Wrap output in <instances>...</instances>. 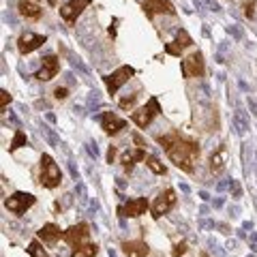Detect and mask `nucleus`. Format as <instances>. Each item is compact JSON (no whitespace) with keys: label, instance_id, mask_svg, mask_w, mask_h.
I'll use <instances>...</instances> for the list:
<instances>
[{"label":"nucleus","instance_id":"nucleus-2","mask_svg":"<svg viewBox=\"0 0 257 257\" xmlns=\"http://www.w3.org/2000/svg\"><path fill=\"white\" fill-rule=\"evenodd\" d=\"M62 180V174H60V167L56 165V161L50 155H43L41 157V184L47 189H56Z\"/></svg>","mask_w":257,"mask_h":257},{"label":"nucleus","instance_id":"nucleus-6","mask_svg":"<svg viewBox=\"0 0 257 257\" xmlns=\"http://www.w3.org/2000/svg\"><path fill=\"white\" fill-rule=\"evenodd\" d=\"M133 75H135V69H133V67H128V64H124V67H120V69L114 71L111 75H107V77H105V84H107L109 94H116V92H118V88H120V86H124Z\"/></svg>","mask_w":257,"mask_h":257},{"label":"nucleus","instance_id":"nucleus-25","mask_svg":"<svg viewBox=\"0 0 257 257\" xmlns=\"http://www.w3.org/2000/svg\"><path fill=\"white\" fill-rule=\"evenodd\" d=\"M135 99H138V94H131V96H126V99H122V101H120V107H122V109L131 107L133 103H135Z\"/></svg>","mask_w":257,"mask_h":257},{"label":"nucleus","instance_id":"nucleus-5","mask_svg":"<svg viewBox=\"0 0 257 257\" xmlns=\"http://www.w3.org/2000/svg\"><path fill=\"white\" fill-rule=\"evenodd\" d=\"M176 206V191L174 189H165L163 193H159V197L152 204V216L161 219L163 214H167Z\"/></svg>","mask_w":257,"mask_h":257},{"label":"nucleus","instance_id":"nucleus-14","mask_svg":"<svg viewBox=\"0 0 257 257\" xmlns=\"http://www.w3.org/2000/svg\"><path fill=\"white\" fill-rule=\"evenodd\" d=\"M101 126L107 135H116V133H120V128L126 126V122L120 116H116L114 111H105V114L101 116Z\"/></svg>","mask_w":257,"mask_h":257},{"label":"nucleus","instance_id":"nucleus-8","mask_svg":"<svg viewBox=\"0 0 257 257\" xmlns=\"http://www.w3.org/2000/svg\"><path fill=\"white\" fill-rule=\"evenodd\" d=\"M88 236H90V227H88L86 223H77V225H73V227H69L67 231H64V240L71 244V246H82L86 240H88Z\"/></svg>","mask_w":257,"mask_h":257},{"label":"nucleus","instance_id":"nucleus-17","mask_svg":"<svg viewBox=\"0 0 257 257\" xmlns=\"http://www.w3.org/2000/svg\"><path fill=\"white\" fill-rule=\"evenodd\" d=\"M60 236H64V231H60V227L58 225H54V223H47V225H43V227L39 229V238H41L43 242H47V244H54Z\"/></svg>","mask_w":257,"mask_h":257},{"label":"nucleus","instance_id":"nucleus-28","mask_svg":"<svg viewBox=\"0 0 257 257\" xmlns=\"http://www.w3.org/2000/svg\"><path fill=\"white\" fill-rule=\"evenodd\" d=\"M54 94H56V99H67L69 90H67V88H56V90H54Z\"/></svg>","mask_w":257,"mask_h":257},{"label":"nucleus","instance_id":"nucleus-12","mask_svg":"<svg viewBox=\"0 0 257 257\" xmlns=\"http://www.w3.org/2000/svg\"><path fill=\"white\" fill-rule=\"evenodd\" d=\"M144 13H146V18H155L157 13L176 15V9L170 0H146L144 3Z\"/></svg>","mask_w":257,"mask_h":257},{"label":"nucleus","instance_id":"nucleus-7","mask_svg":"<svg viewBox=\"0 0 257 257\" xmlns=\"http://www.w3.org/2000/svg\"><path fill=\"white\" fill-rule=\"evenodd\" d=\"M182 75L184 77H202L204 75V56L195 52L187 60H182Z\"/></svg>","mask_w":257,"mask_h":257},{"label":"nucleus","instance_id":"nucleus-13","mask_svg":"<svg viewBox=\"0 0 257 257\" xmlns=\"http://www.w3.org/2000/svg\"><path fill=\"white\" fill-rule=\"evenodd\" d=\"M148 210V199L146 197H135V199H128V202L120 208V214L122 216H142V214H146Z\"/></svg>","mask_w":257,"mask_h":257},{"label":"nucleus","instance_id":"nucleus-21","mask_svg":"<svg viewBox=\"0 0 257 257\" xmlns=\"http://www.w3.org/2000/svg\"><path fill=\"white\" fill-rule=\"evenodd\" d=\"M96 251H99L96 244H82V246L75 248L71 257H96Z\"/></svg>","mask_w":257,"mask_h":257},{"label":"nucleus","instance_id":"nucleus-4","mask_svg":"<svg viewBox=\"0 0 257 257\" xmlns=\"http://www.w3.org/2000/svg\"><path fill=\"white\" fill-rule=\"evenodd\" d=\"M159 111H161V105H159V101L152 96V99L146 103V105H142L133 111V122L142 126V128H146L150 122H152V118L159 116Z\"/></svg>","mask_w":257,"mask_h":257},{"label":"nucleus","instance_id":"nucleus-29","mask_svg":"<svg viewBox=\"0 0 257 257\" xmlns=\"http://www.w3.org/2000/svg\"><path fill=\"white\" fill-rule=\"evenodd\" d=\"M114 157H116V148H114V146H109V150H107V161H109V163L114 161Z\"/></svg>","mask_w":257,"mask_h":257},{"label":"nucleus","instance_id":"nucleus-9","mask_svg":"<svg viewBox=\"0 0 257 257\" xmlns=\"http://www.w3.org/2000/svg\"><path fill=\"white\" fill-rule=\"evenodd\" d=\"M90 3H92V0H71V3H67L64 7H60L62 20L67 22V24H73Z\"/></svg>","mask_w":257,"mask_h":257},{"label":"nucleus","instance_id":"nucleus-11","mask_svg":"<svg viewBox=\"0 0 257 257\" xmlns=\"http://www.w3.org/2000/svg\"><path fill=\"white\" fill-rule=\"evenodd\" d=\"M60 71V62L56 56H45L41 60V69L37 71V79H41V82H50L52 77H56V73Z\"/></svg>","mask_w":257,"mask_h":257},{"label":"nucleus","instance_id":"nucleus-15","mask_svg":"<svg viewBox=\"0 0 257 257\" xmlns=\"http://www.w3.org/2000/svg\"><path fill=\"white\" fill-rule=\"evenodd\" d=\"M193 45V39L189 37V32L187 30H180L178 32V37H176V41L170 43V45H165V52L167 54H172V56H180L184 47H189Z\"/></svg>","mask_w":257,"mask_h":257},{"label":"nucleus","instance_id":"nucleus-3","mask_svg":"<svg viewBox=\"0 0 257 257\" xmlns=\"http://www.w3.org/2000/svg\"><path fill=\"white\" fill-rule=\"evenodd\" d=\"M35 202H37L35 195H30V193H24V191H18V193H13V195L7 199L5 206H7V210L13 212V214H24L28 208L35 206Z\"/></svg>","mask_w":257,"mask_h":257},{"label":"nucleus","instance_id":"nucleus-24","mask_svg":"<svg viewBox=\"0 0 257 257\" xmlns=\"http://www.w3.org/2000/svg\"><path fill=\"white\" fill-rule=\"evenodd\" d=\"M28 144V140H26V135H24L22 131H15V138H13V142H11V146H9V150L11 152H15L18 148H22V146H26Z\"/></svg>","mask_w":257,"mask_h":257},{"label":"nucleus","instance_id":"nucleus-20","mask_svg":"<svg viewBox=\"0 0 257 257\" xmlns=\"http://www.w3.org/2000/svg\"><path fill=\"white\" fill-rule=\"evenodd\" d=\"M18 9L26 20H39L41 18V7L35 5V3H28V0H20Z\"/></svg>","mask_w":257,"mask_h":257},{"label":"nucleus","instance_id":"nucleus-18","mask_svg":"<svg viewBox=\"0 0 257 257\" xmlns=\"http://www.w3.org/2000/svg\"><path fill=\"white\" fill-rule=\"evenodd\" d=\"M225 163H227V148L219 146V150L212 152V157H210V172L221 174L225 170Z\"/></svg>","mask_w":257,"mask_h":257},{"label":"nucleus","instance_id":"nucleus-22","mask_svg":"<svg viewBox=\"0 0 257 257\" xmlns=\"http://www.w3.org/2000/svg\"><path fill=\"white\" fill-rule=\"evenodd\" d=\"M146 165H148V167H150V170L155 172V174H159V176L167 172V170H165V165L161 163V161H159L155 155H148V157H146Z\"/></svg>","mask_w":257,"mask_h":257},{"label":"nucleus","instance_id":"nucleus-23","mask_svg":"<svg viewBox=\"0 0 257 257\" xmlns=\"http://www.w3.org/2000/svg\"><path fill=\"white\" fill-rule=\"evenodd\" d=\"M28 253H30V257H50L39 240H32V242L28 244Z\"/></svg>","mask_w":257,"mask_h":257},{"label":"nucleus","instance_id":"nucleus-26","mask_svg":"<svg viewBox=\"0 0 257 257\" xmlns=\"http://www.w3.org/2000/svg\"><path fill=\"white\" fill-rule=\"evenodd\" d=\"M7 103H11V94L7 90H0V107H7Z\"/></svg>","mask_w":257,"mask_h":257},{"label":"nucleus","instance_id":"nucleus-30","mask_svg":"<svg viewBox=\"0 0 257 257\" xmlns=\"http://www.w3.org/2000/svg\"><path fill=\"white\" fill-rule=\"evenodd\" d=\"M50 5H56V0H50Z\"/></svg>","mask_w":257,"mask_h":257},{"label":"nucleus","instance_id":"nucleus-27","mask_svg":"<svg viewBox=\"0 0 257 257\" xmlns=\"http://www.w3.org/2000/svg\"><path fill=\"white\" fill-rule=\"evenodd\" d=\"M184 253H187V244H184V242H180V244L174 246V257H180V255H184Z\"/></svg>","mask_w":257,"mask_h":257},{"label":"nucleus","instance_id":"nucleus-10","mask_svg":"<svg viewBox=\"0 0 257 257\" xmlns=\"http://www.w3.org/2000/svg\"><path fill=\"white\" fill-rule=\"evenodd\" d=\"M47 41V39L43 35H35V32H24V35L20 37V41H18V50L22 54H30V52H35L39 50L43 43Z\"/></svg>","mask_w":257,"mask_h":257},{"label":"nucleus","instance_id":"nucleus-16","mask_svg":"<svg viewBox=\"0 0 257 257\" xmlns=\"http://www.w3.org/2000/svg\"><path fill=\"white\" fill-rule=\"evenodd\" d=\"M122 251L126 257H146L148 255V244L144 240H131V242L122 244Z\"/></svg>","mask_w":257,"mask_h":257},{"label":"nucleus","instance_id":"nucleus-19","mask_svg":"<svg viewBox=\"0 0 257 257\" xmlns=\"http://www.w3.org/2000/svg\"><path fill=\"white\" fill-rule=\"evenodd\" d=\"M138 161H146V150H144V148L138 146V150H126V152H122V165H124L126 172H131L133 165L138 163Z\"/></svg>","mask_w":257,"mask_h":257},{"label":"nucleus","instance_id":"nucleus-1","mask_svg":"<svg viewBox=\"0 0 257 257\" xmlns=\"http://www.w3.org/2000/svg\"><path fill=\"white\" fill-rule=\"evenodd\" d=\"M161 146L165 148L167 157L172 159V163L176 167H180L182 172H193L195 170V161L199 157V146L195 142H189V140H182L180 135H163V138L157 140Z\"/></svg>","mask_w":257,"mask_h":257}]
</instances>
